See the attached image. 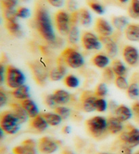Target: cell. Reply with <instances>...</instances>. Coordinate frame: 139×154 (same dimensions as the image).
<instances>
[{
  "instance_id": "6da1fadb",
  "label": "cell",
  "mask_w": 139,
  "mask_h": 154,
  "mask_svg": "<svg viewBox=\"0 0 139 154\" xmlns=\"http://www.w3.org/2000/svg\"><path fill=\"white\" fill-rule=\"evenodd\" d=\"M35 25L43 39L50 43L56 40V35L53 28L51 18L47 8L44 6H37L35 13Z\"/></svg>"
},
{
  "instance_id": "7a4b0ae2",
  "label": "cell",
  "mask_w": 139,
  "mask_h": 154,
  "mask_svg": "<svg viewBox=\"0 0 139 154\" xmlns=\"http://www.w3.org/2000/svg\"><path fill=\"white\" fill-rule=\"evenodd\" d=\"M21 122L12 111H4L0 115V126L5 133L14 134L19 131Z\"/></svg>"
},
{
  "instance_id": "3957f363",
  "label": "cell",
  "mask_w": 139,
  "mask_h": 154,
  "mask_svg": "<svg viewBox=\"0 0 139 154\" xmlns=\"http://www.w3.org/2000/svg\"><path fill=\"white\" fill-rule=\"evenodd\" d=\"M88 132L96 139L102 137L107 129V120L102 116H94L85 122Z\"/></svg>"
},
{
  "instance_id": "277c9868",
  "label": "cell",
  "mask_w": 139,
  "mask_h": 154,
  "mask_svg": "<svg viewBox=\"0 0 139 154\" xmlns=\"http://www.w3.org/2000/svg\"><path fill=\"white\" fill-rule=\"evenodd\" d=\"M5 82L10 88L15 89L23 86L25 82V76L18 68L12 65H8L5 72Z\"/></svg>"
},
{
  "instance_id": "5b68a950",
  "label": "cell",
  "mask_w": 139,
  "mask_h": 154,
  "mask_svg": "<svg viewBox=\"0 0 139 154\" xmlns=\"http://www.w3.org/2000/svg\"><path fill=\"white\" fill-rule=\"evenodd\" d=\"M60 57L63 62L71 68H79L84 64V59L82 55L76 50L71 48H67L64 50Z\"/></svg>"
},
{
  "instance_id": "8992f818",
  "label": "cell",
  "mask_w": 139,
  "mask_h": 154,
  "mask_svg": "<svg viewBox=\"0 0 139 154\" xmlns=\"http://www.w3.org/2000/svg\"><path fill=\"white\" fill-rule=\"evenodd\" d=\"M28 65L32 72V75L37 84L44 86L49 73L44 65L39 61H32L28 63Z\"/></svg>"
},
{
  "instance_id": "52a82bcc",
  "label": "cell",
  "mask_w": 139,
  "mask_h": 154,
  "mask_svg": "<svg viewBox=\"0 0 139 154\" xmlns=\"http://www.w3.org/2000/svg\"><path fill=\"white\" fill-rule=\"evenodd\" d=\"M56 27L61 35H67L71 29L70 15L63 10H58L54 16Z\"/></svg>"
},
{
  "instance_id": "ba28073f",
  "label": "cell",
  "mask_w": 139,
  "mask_h": 154,
  "mask_svg": "<svg viewBox=\"0 0 139 154\" xmlns=\"http://www.w3.org/2000/svg\"><path fill=\"white\" fill-rule=\"evenodd\" d=\"M120 140L124 145L131 148L137 147L139 145V129L132 126H128L127 131L120 135Z\"/></svg>"
},
{
  "instance_id": "9c48e42d",
  "label": "cell",
  "mask_w": 139,
  "mask_h": 154,
  "mask_svg": "<svg viewBox=\"0 0 139 154\" xmlns=\"http://www.w3.org/2000/svg\"><path fill=\"white\" fill-rule=\"evenodd\" d=\"M81 39L83 47L87 50H97L102 48L100 39L91 32L86 31L83 33Z\"/></svg>"
},
{
  "instance_id": "30bf717a",
  "label": "cell",
  "mask_w": 139,
  "mask_h": 154,
  "mask_svg": "<svg viewBox=\"0 0 139 154\" xmlns=\"http://www.w3.org/2000/svg\"><path fill=\"white\" fill-rule=\"evenodd\" d=\"M58 148V141L51 139V138L44 137L39 140L38 149L42 153L51 154L54 153Z\"/></svg>"
},
{
  "instance_id": "8fae6325",
  "label": "cell",
  "mask_w": 139,
  "mask_h": 154,
  "mask_svg": "<svg viewBox=\"0 0 139 154\" xmlns=\"http://www.w3.org/2000/svg\"><path fill=\"white\" fill-rule=\"evenodd\" d=\"M123 57L125 63L130 66L134 67L139 62V52L135 47L127 45L123 50Z\"/></svg>"
},
{
  "instance_id": "7c38bea8",
  "label": "cell",
  "mask_w": 139,
  "mask_h": 154,
  "mask_svg": "<svg viewBox=\"0 0 139 154\" xmlns=\"http://www.w3.org/2000/svg\"><path fill=\"white\" fill-rule=\"evenodd\" d=\"M98 97H96L94 93L86 91L82 94V107L85 112H92L96 110L95 105Z\"/></svg>"
},
{
  "instance_id": "4fadbf2b",
  "label": "cell",
  "mask_w": 139,
  "mask_h": 154,
  "mask_svg": "<svg viewBox=\"0 0 139 154\" xmlns=\"http://www.w3.org/2000/svg\"><path fill=\"white\" fill-rule=\"evenodd\" d=\"M36 143L33 139H26L22 143V145L13 149L14 154H37L36 149Z\"/></svg>"
},
{
  "instance_id": "5bb4252c",
  "label": "cell",
  "mask_w": 139,
  "mask_h": 154,
  "mask_svg": "<svg viewBox=\"0 0 139 154\" xmlns=\"http://www.w3.org/2000/svg\"><path fill=\"white\" fill-rule=\"evenodd\" d=\"M96 31L100 36L109 37L112 35L113 29L112 26L105 18H98L96 21Z\"/></svg>"
},
{
  "instance_id": "9a60e30c",
  "label": "cell",
  "mask_w": 139,
  "mask_h": 154,
  "mask_svg": "<svg viewBox=\"0 0 139 154\" xmlns=\"http://www.w3.org/2000/svg\"><path fill=\"white\" fill-rule=\"evenodd\" d=\"M100 40L105 45L107 53L109 57L113 58L116 57L118 52V48L116 42H113L109 37H100Z\"/></svg>"
},
{
  "instance_id": "2e32d148",
  "label": "cell",
  "mask_w": 139,
  "mask_h": 154,
  "mask_svg": "<svg viewBox=\"0 0 139 154\" xmlns=\"http://www.w3.org/2000/svg\"><path fill=\"white\" fill-rule=\"evenodd\" d=\"M20 104L25 109L26 112L31 118H33L39 115V111L37 105L31 99H25L20 100Z\"/></svg>"
},
{
  "instance_id": "e0dca14e",
  "label": "cell",
  "mask_w": 139,
  "mask_h": 154,
  "mask_svg": "<svg viewBox=\"0 0 139 154\" xmlns=\"http://www.w3.org/2000/svg\"><path fill=\"white\" fill-rule=\"evenodd\" d=\"M125 35L130 42H139V24H129L125 29Z\"/></svg>"
},
{
  "instance_id": "ac0fdd59",
  "label": "cell",
  "mask_w": 139,
  "mask_h": 154,
  "mask_svg": "<svg viewBox=\"0 0 139 154\" xmlns=\"http://www.w3.org/2000/svg\"><path fill=\"white\" fill-rule=\"evenodd\" d=\"M115 114L117 118L122 122L130 119L133 116L132 109L124 105L117 106L116 109L115 110Z\"/></svg>"
},
{
  "instance_id": "d6986e66",
  "label": "cell",
  "mask_w": 139,
  "mask_h": 154,
  "mask_svg": "<svg viewBox=\"0 0 139 154\" xmlns=\"http://www.w3.org/2000/svg\"><path fill=\"white\" fill-rule=\"evenodd\" d=\"M30 126L32 128L36 130L37 132H42L45 131L48 126V124L47 123L45 119L42 115H39L32 118Z\"/></svg>"
},
{
  "instance_id": "ffe728a7",
  "label": "cell",
  "mask_w": 139,
  "mask_h": 154,
  "mask_svg": "<svg viewBox=\"0 0 139 154\" xmlns=\"http://www.w3.org/2000/svg\"><path fill=\"white\" fill-rule=\"evenodd\" d=\"M53 97L57 105H63L68 103L71 100V95L64 90H57L54 92Z\"/></svg>"
},
{
  "instance_id": "44dd1931",
  "label": "cell",
  "mask_w": 139,
  "mask_h": 154,
  "mask_svg": "<svg viewBox=\"0 0 139 154\" xmlns=\"http://www.w3.org/2000/svg\"><path fill=\"white\" fill-rule=\"evenodd\" d=\"M122 122L117 117H111L107 119V129L111 134H117L123 129Z\"/></svg>"
},
{
  "instance_id": "7402d4cb",
  "label": "cell",
  "mask_w": 139,
  "mask_h": 154,
  "mask_svg": "<svg viewBox=\"0 0 139 154\" xmlns=\"http://www.w3.org/2000/svg\"><path fill=\"white\" fill-rule=\"evenodd\" d=\"M66 72V67L62 63L58 64L57 67L53 68L49 73V78L52 81H59L65 77Z\"/></svg>"
},
{
  "instance_id": "603a6c76",
  "label": "cell",
  "mask_w": 139,
  "mask_h": 154,
  "mask_svg": "<svg viewBox=\"0 0 139 154\" xmlns=\"http://www.w3.org/2000/svg\"><path fill=\"white\" fill-rule=\"evenodd\" d=\"M10 107H11V111L18 118L21 124L25 123V122L28 120V117L29 116L27 113L26 112L25 109L21 106L20 104L19 105L17 104V103H12V104L10 105Z\"/></svg>"
},
{
  "instance_id": "cb8c5ba5",
  "label": "cell",
  "mask_w": 139,
  "mask_h": 154,
  "mask_svg": "<svg viewBox=\"0 0 139 154\" xmlns=\"http://www.w3.org/2000/svg\"><path fill=\"white\" fill-rule=\"evenodd\" d=\"M5 26L8 32L16 38H20L23 35L21 26L17 21H7L5 23Z\"/></svg>"
},
{
  "instance_id": "d4e9b609",
  "label": "cell",
  "mask_w": 139,
  "mask_h": 154,
  "mask_svg": "<svg viewBox=\"0 0 139 154\" xmlns=\"http://www.w3.org/2000/svg\"><path fill=\"white\" fill-rule=\"evenodd\" d=\"M11 94L15 99L20 100L28 99L30 97L29 87L25 84L13 90Z\"/></svg>"
},
{
  "instance_id": "484cf974",
  "label": "cell",
  "mask_w": 139,
  "mask_h": 154,
  "mask_svg": "<svg viewBox=\"0 0 139 154\" xmlns=\"http://www.w3.org/2000/svg\"><path fill=\"white\" fill-rule=\"evenodd\" d=\"M92 62L93 65H95L96 67L103 69L107 67V65L109 64V62H110V60H109V58L107 56L102 54H96L92 58Z\"/></svg>"
},
{
  "instance_id": "4316f807",
  "label": "cell",
  "mask_w": 139,
  "mask_h": 154,
  "mask_svg": "<svg viewBox=\"0 0 139 154\" xmlns=\"http://www.w3.org/2000/svg\"><path fill=\"white\" fill-rule=\"evenodd\" d=\"M111 68L116 76H125L127 74V68L121 60H114L112 63Z\"/></svg>"
},
{
  "instance_id": "83f0119b",
  "label": "cell",
  "mask_w": 139,
  "mask_h": 154,
  "mask_svg": "<svg viewBox=\"0 0 139 154\" xmlns=\"http://www.w3.org/2000/svg\"><path fill=\"white\" fill-rule=\"evenodd\" d=\"M41 115L44 117V118L45 119L47 123L48 124V125L52 126H58V124H60L63 119V118L59 115H58L56 113H42Z\"/></svg>"
},
{
  "instance_id": "f1b7e54d",
  "label": "cell",
  "mask_w": 139,
  "mask_h": 154,
  "mask_svg": "<svg viewBox=\"0 0 139 154\" xmlns=\"http://www.w3.org/2000/svg\"><path fill=\"white\" fill-rule=\"evenodd\" d=\"M79 22L84 26H89L92 23V17L87 9L82 8L78 11Z\"/></svg>"
},
{
  "instance_id": "f546056e",
  "label": "cell",
  "mask_w": 139,
  "mask_h": 154,
  "mask_svg": "<svg viewBox=\"0 0 139 154\" xmlns=\"http://www.w3.org/2000/svg\"><path fill=\"white\" fill-rule=\"evenodd\" d=\"M112 23H113V25L115 27L119 29V30H122L123 29L129 25L127 18L124 17V16L113 17V19H112Z\"/></svg>"
},
{
  "instance_id": "4dcf8cb0",
  "label": "cell",
  "mask_w": 139,
  "mask_h": 154,
  "mask_svg": "<svg viewBox=\"0 0 139 154\" xmlns=\"http://www.w3.org/2000/svg\"><path fill=\"white\" fill-rule=\"evenodd\" d=\"M128 14L130 17L134 19L139 18V0H131V3L128 8Z\"/></svg>"
},
{
  "instance_id": "1f68e13d",
  "label": "cell",
  "mask_w": 139,
  "mask_h": 154,
  "mask_svg": "<svg viewBox=\"0 0 139 154\" xmlns=\"http://www.w3.org/2000/svg\"><path fill=\"white\" fill-rule=\"evenodd\" d=\"M127 94L131 99L135 100L139 97V86L136 82H132L128 86Z\"/></svg>"
},
{
  "instance_id": "d6a6232c",
  "label": "cell",
  "mask_w": 139,
  "mask_h": 154,
  "mask_svg": "<svg viewBox=\"0 0 139 154\" xmlns=\"http://www.w3.org/2000/svg\"><path fill=\"white\" fill-rule=\"evenodd\" d=\"M68 41L71 44H76L79 41V31L76 26H71L70 31L68 33Z\"/></svg>"
},
{
  "instance_id": "836d02e7",
  "label": "cell",
  "mask_w": 139,
  "mask_h": 154,
  "mask_svg": "<svg viewBox=\"0 0 139 154\" xmlns=\"http://www.w3.org/2000/svg\"><path fill=\"white\" fill-rule=\"evenodd\" d=\"M64 83L66 86L71 88H75L79 86V80L76 76L73 75H68L64 78Z\"/></svg>"
},
{
  "instance_id": "e575fe53",
  "label": "cell",
  "mask_w": 139,
  "mask_h": 154,
  "mask_svg": "<svg viewBox=\"0 0 139 154\" xmlns=\"http://www.w3.org/2000/svg\"><path fill=\"white\" fill-rule=\"evenodd\" d=\"M88 4L90 8L94 12L97 13V14L102 15L105 13V8H104V7L100 4L98 3V2L91 0V1H89L88 2Z\"/></svg>"
},
{
  "instance_id": "d590c367",
  "label": "cell",
  "mask_w": 139,
  "mask_h": 154,
  "mask_svg": "<svg viewBox=\"0 0 139 154\" xmlns=\"http://www.w3.org/2000/svg\"><path fill=\"white\" fill-rule=\"evenodd\" d=\"M115 84L119 89L123 90H127L129 86L127 79L124 76H116L115 79Z\"/></svg>"
},
{
  "instance_id": "8d00e7d4",
  "label": "cell",
  "mask_w": 139,
  "mask_h": 154,
  "mask_svg": "<svg viewBox=\"0 0 139 154\" xmlns=\"http://www.w3.org/2000/svg\"><path fill=\"white\" fill-rule=\"evenodd\" d=\"M108 89L105 83H100L96 88L94 94L98 98H102L107 94Z\"/></svg>"
},
{
  "instance_id": "74e56055",
  "label": "cell",
  "mask_w": 139,
  "mask_h": 154,
  "mask_svg": "<svg viewBox=\"0 0 139 154\" xmlns=\"http://www.w3.org/2000/svg\"><path fill=\"white\" fill-rule=\"evenodd\" d=\"M116 74L113 72V69L111 67H106L103 71V77L104 80L106 82H109L110 83L114 79H116Z\"/></svg>"
},
{
  "instance_id": "f35d334b",
  "label": "cell",
  "mask_w": 139,
  "mask_h": 154,
  "mask_svg": "<svg viewBox=\"0 0 139 154\" xmlns=\"http://www.w3.org/2000/svg\"><path fill=\"white\" fill-rule=\"evenodd\" d=\"M55 113L59 115L63 119H66L70 116L71 111L69 108L63 106H58L54 109Z\"/></svg>"
},
{
  "instance_id": "ab89813d",
  "label": "cell",
  "mask_w": 139,
  "mask_h": 154,
  "mask_svg": "<svg viewBox=\"0 0 139 154\" xmlns=\"http://www.w3.org/2000/svg\"><path fill=\"white\" fill-rule=\"evenodd\" d=\"M4 17L7 21H17V10H4Z\"/></svg>"
},
{
  "instance_id": "60d3db41",
  "label": "cell",
  "mask_w": 139,
  "mask_h": 154,
  "mask_svg": "<svg viewBox=\"0 0 139 154\" xmlns=\"http://www.w3.org/2000/svg\"><path fill=\"white\" fill-rule=\"evenodd\" d=\"M95 107L96 111H97L98 112H104L107 108V103L105 99L102 98H98L96 101Z\"/></svg>"
},
{
  "instance_id": "b9f144b4",
  "label": "cell",
  "mask_w": 139,
  "mask_h": 154,
  "mask_svg": "<svg viewBox=\"0 0 139 154\" xmlns=\"http://www.w3.org/2000/svg\"><path fill=\"white\" fill-rule=\"evenodd\" d=\"M18 2V0H1V4L4 10L15 9Z\"/></svg>"
},
{
  "instance_id": "7bdbcfd3",
  "label": "cell",
  "mask_w": 139,
  "mask_h": 154,
  "mask_svg": "<svg viewBox=\"0 0 139 154\" xmlns=\"http://www.w3.org/2000/svg\"><path fill=\"white\" fill-rule=\"evenodd\" d=\"M17 16L18 18H27L31 16V12L25 7H19L17 9Z\"/></svg>"
},
{
  "instance_id": "ee69618b",
  "label": "cell",
  "mask_w": 139,
  "mask_h": 154,
  "mask_svg": "<svg viewBox=\"0 0 139 154\" xmlns=\"http://www.w3.org/2000/svg\"><path fill=\"white\" fill-rule=\"evenodd\" d=\"M132 115L134 117V120L139 124V101H136L132 106Z\"/></svg>"
},
{
  "instance_id": "f6af8a7d",
  "label": "cell",
  "mask_w": 139,
  "mask_h": 154,
  "mask_svg": "<svg viewBox=\"0 0 139 154\" xmlns=\"http://www.w3.org/2000/svg\"><path fill=\"white\" fill-rule=\"evenodd\" d=\"M45 104H46L48 107L51 108H56L57 107V103L55 102L54 99V97H53V94H48V96L45 97Z\"/></svg>"
},
{
  "instance_id": "bcb514c9",
  "label": "cell",
  "mask_w": 139,
  "mask_h": 154,
  "mask_svg": "<svg viewBox=\"0 0 139 154\" xmlns=\"http://www.w3.org/2000/svg\"><path fill=\"white\" fill-rule=\"evenodd\" d=\"M47 2L55 8L62 7L65 3V0H47Z\"/></svg>"
},
{
  "instance_id": "7dc6e473",
  "label": "cell",
  "mask_w": 139,
  "mask_h": 154,
  "mask_svg": "<svg viewBox=\"0 0 139 154\" xmlns=\"http://www.w3.org/2000/svg\"><path fill=\"white\" fill-rule=\"evenodd\" d=\"M132 148L128 147L127 145H123L122 147L120 149L119 151V153L120 154H132Z\"/></svg>"
},
{
  "instance_id": "c3c4849f",
  "label": "cell",
  "mask_w": 139,
  "mask_h": 154,
  "mask_svg": "<svg viewBox=\"0 0 139 154\" xmlns=\"http://www.w3.org/2000/svg\"><path fill=\"white\" fill-rule=\"evenodd\" d=\"M7 103V97L6 94L1 90L0 91V106L3 107Z\"/></svg>"
},
{
  "instance_id": "681fc988",
  "label": "cell",
  "mask_w": 139,
  "mask_h": 154,
  "mask_svg": "<svg viewBox=\"0 0 139 154\" xmlns=\"http://www.w3.org/2000/svg\"><path fill=\"white\" fill-rule=\"evenodd\" d=\"M71 131V128L69 126H65L63 128V132H65V134H69Z\"/></svg>"
},
{
  "instance_id": "f907efd6",
  "label": "cell",
  "mask_w": 139,
  "mask_h": 154,
  "mask_svg": "<svg viewBox=\"0 0 139 154\" xmlns=\"http://www.w3.org/2000/svg\"><path fill=\"white\" fill-rule=\"evenodd\" d=\"M63 154H74V153H73V152H71V151H70L66 150V151H64Z\"/></svg>"
},
{
  "instance_id": "816d5d0a",
  "label": "cell",
  "mask_w": 139,
  "mask_h": 154,
  "mask_svg": "<svg viewBox=\"0 0 139 154\" xmlns=\"http://www.w3.org/2000/svg\"><path fill=\"white\" fill-rule=\"evenodd\" d=\"M119 2H121L122 4H124V3H126V2L128 1V0H118Z\"/></svg>"
},
{
  "instance_id": "f5cc1de1",
  "label": "cell",
  "mask_w": 139,
  "mask_h": 154,
  "mask_svg": "<svg viewBox=\"0 0 139 154\" xmlns=\"http://www.w3.org/2000/svg\"><path fill=\"white\" fill-rule=\"evenodd\" d=\"M98 154H111V153H100Z\"/></svg>"
},
{
  "instance_id": "db71d44e",
  "label": "cell",
  "mask_w": 139,
  "mask_h": 154,
  "mask_svg": "<svg viewBox=\"0 0 139 154\" xmlns=\"http://www.w3.org/2000/svg\"><path fill=\"white\" fill-rule=\"evenodd\" d=\"M134 154H139V151H138L137 152H136Z\"/></svg>"
},
{
  "instance_id": "11a10c76",
  "label": "cell",
  "mask_w": 139,
  "mask_h": 154,
  "mask_svg": "<svg viewBox=\"0 0 139 154\" xmlns=\"http://www.w3.org/2000/svg\"><path fill=\"white\" fill-rule=\"evenodd\" d=\"M138 80H139V78H138Z\"/></svg>"
}]
</instances>
